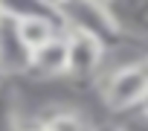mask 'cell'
Here are the masks:
<instances>
[{
  "instance_id": "8",
  "label": "cell",
  "mask_w": 148,
  "mask_h": 131,
  "mask_svg": "<svg viewBox=\"0 0 148 131\" xmlns=\"http://www.w3.org/2000/svg\"><path fill=\"white\" fill-rule=\"evenodd\" d=\"M0 9L12 21H26V18H61L47 0H0Z\"/></svg>"
},
{
  "instance_id": "3",
  "label": "cell",
  "mask_w": 148,
  "mask_h": 131,
  "mask_svg": "<svg viewBox=\"0 0 148 131\" xmlns=\"http://www.w3.org/2000/svg\"><path fill=\"white\" fill-rule=\"evenodd\" d=\"M64 35H67V76H73V79H90V76H96L99 67L105 64L108 47L99 38L84 35V32L64 29Z\"/></svg>"
},
{
  "instance_id": "14",
  "label": "cell",
  "mask_w": 148,
  "mask_h": 131,
  "mask_svg": "<svg viewBox=\"0 0 148 131\" xmlns=\"http://www.w3.org/2000/svg\"><path fill=\"white\" fill-rule=\"evenodd\" d=\"M3 21H6V15H3V9H0V23H3Z\"/></svg>"
},
{
  "instance_id": "11",
  "label": "cell",
  "mask_w": 148,
  "mask_h": 131,
  "mask_svg": "<svg viewBox=\"0 0 148 131\" xmlns=\"http://www.w3.org/2000/svg\"><path fill=\"white\" fill-rule=\"evenodd\" d=\"M47 3H49V6H52V9H55V12H58V9H61V6H64V3H67V0H47Z\"/></svg>"
},
{
  "instance_id": "13",
  "label": "cell",
  "mask_w": 148,
  "mask_h": 131,
  "mask_svg": "<svg viewBox=\"0 0 148 131\" xmlns=\"http://www.w3.org/2000/svg\"><path fill=\"white\" fill-rule=\"evenodd\" d=\"M99 131H119V128H116V125H113V128H99Z\"/></svg>"
},
{
  "instance_id": "10",
  "label": "cell",
  "mask_w": 148,
  "mask_h": 131,
  "mask_svg": "<svg viewBox=\"0 0 148 131\" xmlns=\"http://www.w3.org/2000/svg\"><path fill=\"white\" fill-rule=\"evenodd\" d=\"M116 128H119V131H148V111H142V108H139V114L128 117V119H125V122H119Z\"/></svg>"
},
{
  "instance_id": "4",
  "label": "cell",
  "mask_w": 148,
  "mask_h": 131,
  "mask_svg": "<svg viewBox=\"0 0 148 131\" xmlns=\"http://www.w3.org/2000/svg\"><path fill=\"white\" fill-rule=\"evenodd\" d=\"M32 70V50L18 32V21L0 23V76H23Z\"/></svg>"
},
{
  "instance_id": "12",
  "label": "cell",
  "mask_w": 148,
  "mask_h": 131,
  "mask_svg": "<svg viewBox=\"0 0 148 131\" xmlns=\"http://www.w3.org/2000/svg\"><path fill=\"white\" fill-rule=\"evenodd\" d=\"M21 131H47V128L38 122V125H26V128H21Z\"/></svg>"
},
{
  "instance_id": "16",
  "label": "cell",
  "mask_w": 148,
  "mask_h": 131,
  "mask_svg": "<svg viewBox=\"0 0 148 131\" xmlns=\"http://www.w3.org/2000/svg\"><path fill=\"white\" fill-rule=\"evenodd\" d=\"M99 3H105V6H108V3H110V0H99Z\"/></svg>"
},
{
  "instance_id": "5",
  "label": "cell",
  "mask_w": 148,
  "mask_h": 131,
  "mask_svg": "<svg viewBox=\"0 0 148 131\" xmlns=\"http://www.w3.org/2000/svg\"><path fill=\"white\" fill-rule=\"evenodd\" d=\"M29 73H38L44 79L67 76V35L64 32L32 52V70Z\"/></svg>"
},
{
  "instance_id": "7",
  "label": "cell",
  "mask_w": 148,
  "mask_h": 131,
  "mask_svg": "<svg viewBox=\"0 0 148 131\" xmlns=\"http://www.w3.org/2000/svg\"><path fill=\"white\" fill-rule=\"evenodd\" d=\"M18 32H21L23 44L35 52L38 47L58 38L64 32V23H61V18H26V21H18Z\"/></svg>"
},
{
  "instance_id": "15",
  "label": "cell",
  "mask_w": 148,
  "mask_h": 131,
  "mask_svg": "<svg viewBox=\"0 0 148 131\" xmlns=\"http://www.w3.org/2000/svg\"><path fill=\"white\" fill-rule=\"evenodd\" d=\"M142 111H148V99H145V105H142Z\"/></svg>"
},
{
  "instance_id": "2",
  "label": "cell",
  "mask_w": 148,
  "mask_h": 131,
  "mask_svg": "<svg viewBox=\"0 0 148 131\" xmlns=\"http://www.w3.org/2000/svg\"><path fill=\"white\" fill-rule=\"evenodd\" d=\"M58 15H61L64 29L93 35V38H99L108 50L122 38V29L116 26L110 9H108L105 3H99V0H67V3L58 9Z\"/></svg>"
},
{
  "instance_id": "9",
  "label": "cell",
  "mask_w": 148,
  "mask_h": 131,
  "mask_svg": "<svg viewBox=\"0 0 148 131\" xmlns=\"http://www.w3.org/2000/svg\"><path fill=\"white\" fill-rule=\"evenodd\" d=\"M47 131H99V128H93L82 114H76V111H49L47 117H44V122H41Z\"/></svg>"
},
{
  "instance_id": "1",
  "label": "cell",
  "mask_w": 148,
  "mask_h": 131,
  "mask_svg": "<svg viewBox=\"0 0 148 131\" xmlns=\"http://www.w3.org/2000/svg\"><path fill=\"white\" fill-rule=\"evenodd\" d=\"M102 99L116 114H131L142 108L148 99V58H136L110 70L102 88Z\"/></svg>"
},
{
  "instance_id": "6",
  "label": "cell",
  "mask_w": 148,
  "mask_h": 131,
  "mask_svg": "<svg viewBox=\"0 0 148 131\" xmlns=\"http://www.w3.org/2000/svg\"><path fill=\"white\" fill-rule=\"evenodd\" d=\"M108 9L122 32L148 38V0H110Z\"/></svg>"
}]
</instances>
